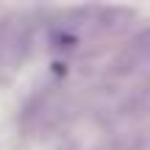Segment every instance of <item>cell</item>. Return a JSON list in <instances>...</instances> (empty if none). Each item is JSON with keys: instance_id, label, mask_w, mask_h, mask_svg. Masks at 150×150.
<instances>
[{"instance_id": "cell-1", "label": "cell", "mask_w": 150, "mask_h": 150, "mask_svg": "<svg viewBox=\"0 0 150 150\" xmlns=\"http://www.w3.org/2000/svg\"><path fill=\"white\" fill-rule=\"evenodd\" d=\"M122 111L128 114V117H145V114H150V83L139 86V89L125 100Z\"/></svg>"}]
</instances>
